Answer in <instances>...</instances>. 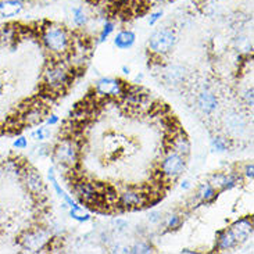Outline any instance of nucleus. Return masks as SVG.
Listing matches in <instances>:
<instances>
[{
  "mask_svg": "<svg viewBox=\"0 0 254 254\" xmlns=\"http://www.w3.org/2000/svg\"><path fill=\"white\" fill-rule=\"evenodd\" d=\"M38 38L42 46L57 59H62L72 52L74 38L68 29L59 22L45 21L38 28Z\"/></svg>",
  "mask_w": 254,
  "mask_h": 254,
  "instance_id": "nucleus-1",
  "label": "nucleus"
},
{
  "mask_svg": "<svg viewBox=\"0 0 254 254\" xmlns=\"http://www.w3.org/2000/svg\"><path fill=\"white\" fill-rule=\"evenodd\" d=\"M43 88L50 96H57L68 89L74 81V68L67 63L57 60L49 63L43 71Z\"/></svg>",
  "mask_w": 254,
  "mask_h": 254,
  "instance_id": "nucleus-2",
  "label": "nucleus"
},
{
  "mask_svg": "<svg viewBox=\"0 0 254 254\" xmlns=\"http://www.w3.org/2000/svg\"><path fill=\"white\" fill-rule=\"evenodd\" d=\"M53 158L63 168L72 171L79 164L81 158V144L74 137L60 139L53 147Z\"/></svg>",
  "mask_w": 254,
  "mask_h": 254,
  "instance_id": "nucleus-3",
  "label": "nucleus"
},
{
  "mask_svg": "<svg viewBox=\"0 0 254 254\" xmlns=\"http://www.w3.org/2000/svg\"><path fill=\"white\" fill-rule=\"evenodd\" d=\"M53 242V236L50 229L45 227L29 228L24 231L18 238V243L24 250L29 253H39L45 249L50 248V243Z\"/></svg>",
  "mask_w": 254,
  "mask_h": 254,
  "instance_id": "nucleus-4",
  "label": "nucleus"
},
{
  "mask_svg": "<svg viewBox=\"0 0 254 254\" xmlns=\"http://www.w3.org/2000/svg\"><path fill=\"white\" fill-rule=\"evenodd\" d=\"M178 36L171 27L157 28L149 38V50L156 57H164L170 55L177 46Z\"/></svg>",
  "mask_w": 254,
  "mask_h": 254,
  "instance_id": "nucleus-5",
  "label": "nucleus"
},
{
  "mask_svg": "<svg viewBox=\"0 0 254 254\" xmlns=\"http://www.w3.org/2000/svg\"><path fill=\"white\" fill-rule=\"evenodd\" d=\"M186 168V157L172 149H168L160 161V175L161 179L171 184L182 177Z\"/></svg>",
  "mask_w": 254,
  "mask_h": 254,
  "instance_id": "nucleus-6",
  "label": "nucleus"
},
{
  "mask_svg": "<svg viewBox=\"0 0 254 254\" xmlns=\"http://www.w3.org/2000/svg\"><path fill=\"white\" fill-rule=\"evenodd\" d=\"M20 178L22 181V184L25 186L27 192L35 197V199H43L46 197V185L42 179L41 174L36 171L35 168H32L31 165H22L20 172Z\"/></svg>",
  "mask_w": 254,
  "mask_h": 254,
  "instance_id": "nucleus-7",
  "label": "nucleus"
},
{
  "mask_svg": "<svg viewBox=\"0 0 254 254\" xmlns=\"http://www.w3.org/2000/svg\"><path fill=\"white\" fill-rule=\"evenodd\" d=\"M125 88H127V85L118 78L102 76L95 83V95L99 99H106V100H109V99H121Z\"/></svg>",
  "mask_w": 254,
  "mask_h": 254,
  "instance_id": "nucleus-8",
  "label": "nucleus"
},
{
  "mask_svg": "<svg viewBox=\"0 0 254 254\" xmlns=\"http://www.w3.org/2000/svg\"><path fill=\"white\" fill-rule=\"evenodd\" d=\"M149 203L147 193L136 188H125L117 194V204L123 210H137Z\"/></svg>",
  "mask_w": 254,
  "mask_h": 254,
  "instance_id": "nucleus-9",
  "label": "nucleus"
},
{
  "mask_svg": "<svg viewBox=\"0 0 254 254\" xmlns=\"http://www.w3.org/2000/svg\"><path fill=\"white\" fill-rule=\"evenodd\" d=\"M72 190L75 193V196L81 203L85 204H99V200H100V192L97 189V186L86 181V179H78L74 182L72 185Z\"/></svg>",
  "mask_w": 254,
  "mask_h": 254,
  "instance_id": "nucleus-10",
  "label": "nucleus"
},
{
  "mask_svg": "<svg viewBox=\"0 0 254 254\" xmlns=\"http://www.w3.org/2000/svg\"><path fill=\"white\" fill-rule=\"evenodd\" d=\"M218 192L231 190L238 185H241V174L238 172H217L214 174L211 179L208 181Z\"/></svg>",
  "mask_w": 254,
  "mask_h": 254,
  "instance_id": "nucleus-11",
  "label": "nucleus"
},
{
  "mask_svg": "<svg viewBox=\"0 0 254 254\" xmlns=\"http://www.w3.org/2000/svg\"><path fill=\"white\" fill-rule=\"evenodd\" d=\"M232 235L235 236L236 242L241 245L243 242L249 241L253 235V218L250 217H245V218H241V220L235 221L234 224L231 227L228 228Z\"/></svg>",
  "mask_w": 254,
  "mask_h": 254,
  "instance_id": "nucleus-12",
  "label": "nucleus"
},
{
  "mask_svg": "<svg viewBox=\"0 0 254 254\" xmlns=\"http://www.w3.org/2000/svg\"><path fill=\"white\" fill-rule=\"evenodd\" d=\"M43 104L39 103L32 104V106H28L27 109L24 110V113L21 114L20 123L24 127H35V125H39L43 123V117L46 114V110L42 107Z\"/></svg>",
  "mask_w": 254,
  "mask_h": 254,
  "instance_id": "nucleus-13",
  "label": "nucleus"
},
{
  "mask_svg": "<svg viewBox=\"0 0 254 254\" xmlns=\"http://www.w3.org/2000/svg\"><path fill=\"white\" fill-rule=\"evenodd\" d=\"M21 27L14 22H7L0 25V48L14 46L21 38Z\"/></svg>",
  "mask_w": 254,
  "mask_h": 254,
  "instance_id": "nucleus-14",
  "label": "nucleus"
},
{
  "mask_svg": "<svg viewBox=\"0 0 254 254\" xmlns=\"http://www.w3.org/2000/svg\"><path fill=\"white\" fill-rule=\"evenodd\" d=\"M27 7L25 0H0V17L13 18L18 17Z\"/></svg>",
  "mask_w": 254,
  "mask_h": 254,
  "instance_id": "nucleus-15",
  "label": "nucleus"
},
{
  "mask_svg": "<svg viewBox=\"0 0 254 254\" xmlns=\"http://www.w3.org/2000/svg\"><path fill=\"white\" fill-rule=\"evenodd\" d=\"M163 79L167 85L171 86H178L186 81V68H184L182 65H168L167 68L163 69Z\"/></svg>",
  "mask_w": 254,
  "mask_h": 254,
  "instance_id": "nucleus-16",
  "label": "nucleus"
},
{
  "mask_svg": "<svg viewBox=\"0 0 254 254\" xmlns=\"http://www.w3.org/2000/svg\"><path fill=\"white\" fill-rule=\"evenodd\" d=\"M218 190L210 182H203L197 188V192L194 196L196 204H211L218 197Z\"/></svg>",
  "mask_w": 254,
  "mask_h": 254,
  "instance_id": "nucleus-17",
  "label": "nucleus"
},
{
  "mask_svg": "<svg viewBox=\"0 0 254 254\" xmlns=\"http://www.w3.org/2000/svg\"><path fill=\"white\" fill-rule=\"evenodd\" d=\"M197 106L203 113L213 114L218 109V99L211 90H203L197 95Z\"/></svg>",
  "mask_w": 254,
  "mask_h": 254,
  "instance_id": "nucleus-18",
  "label": "nucleus"
},
{
  "mask_svg": "<svg viewBox=\"0 0 254 254\" xmlns=\"http://www.w3.org/2000/svg\"><path fill=\"white\" fill-rule=\"evenodd\" d=\"M170 149L186 157V156H189L192 146L184 132H172V136L170 139Z\"/></svg>",
  "mask_w": 254,
  "mask_h": 254,
  "instance_id": "nucleus-19",
  "label": "nucleus"
},
{
  "mask_svg": "<svg viewBox=\"0 0 254 254\" xmlns=\"http://www.w3.org/2000/svg\"><path fill=\"white\" fill-rule=\"evenodd\" d=\"M114 46L120 50H128L133 48L136 42V34L132 29H123L114 36Z\"/></svg>",
  "mask_w": 254,
  "mask_h": 254,
  "instance_id": "nucleus-20",
  "label": "nucleus"
},
{
  "mask_svg": "<svg viewBox=\"0 0 254 254\" xmlns=\"http://www.w3.org/2000/svg\"><path fill=\"white\" fill-rule=\"evenodd\" d=\"M239 243L236 242L235 236L229 229H222L217 234V239H215V246L220 252H229L238 246Z\"/></svg>",
  "mask_w": 254,
  "mask_h": 254,
  "instance_id": "nucleus-21",
  "label": "nucleus"
},
{
  "mask_svg": "<svg viewBox=\"0 0 254 254\" xmlns=\"http://www.w3.org/2000/svg\"><path fill=\"white\" fill-rule=\"evenodd\" d=\"M71 14H72V22L74 25L78 28H83L88 25L89 22V15L86 14L83 6H75L71 8Z\"/></svg>",
  "mask_w": 254,
  "mask_h": 254,
  "instance_id": "nucleus-22",
  "label": "nucleus"
},
{
  "mask_svg": "<svg viewBox=\"0 0 254 254\" xmlns=\"http://www.w3.org/2000/svg\"><path fill=\"white\" fill-rule=\"evenodd\" d=\"M211 149L218 153H224L231 149V140L225 136L217 135L211 139Z\"/></svg>",
  "mask_w": 254,
  "mask_h": 254,
  "instance_id": "nucleus-23",
  "label": "nucleus"
},
{
  "mask_svg": "<svg viewBox=\"0 0 254 254\" xmlns=\"http://www.w3.org/2000/svg\"><path fill=\"white\" fill-rule=\"evenodd\" d=\"M69 217H71L74 221H76V222H81V224H83V222H88V221H90V218H92V217H90V214L88 213L82 206L69 208Z\"/></svg>",
  "mask_w": 254,
  "mask_h": 254,
  "instance_id": "nucleus-24",
  "label": "nucleus"
},
{
  "mask_svg": "<svg viewBox=\"0 0 254 254\" xmlns=\"http://www.w3.org/2000/svg\"><path fill=\"white\" fill-rule=\"evenodd\" d=\"M114 29H116V22L114 21H106L102 29H100V34H99V38H97V43H104L113 35Z\"/></svg>",
  "mask_w": 254,
  "mask_h": 254,
  "instance_id": "nucleus-25",
  "label": "nucleus"
},
{
  "mask_svg": "<svg viewBox=\"0 0 254 254\" xmlns=\"http://www.w3.org/2000/svg\"><path fill=\"white\" fill-rule=\"evenodd\" d=\"M48 178L49 181H50V184H52V186H53V189H55L56 194L60 197V199H63L65 194H67V192L64 190L62 188V185L59 184V181H57V178H56V171H55V167H50L48 171Z\"/></svg>",
  "mask_w": 254,
  "mask_h": 254,
  "instance_id": "nucleus-26",
  "label": "nucleus"
},
{
  "mask_svg": "<svg viewBox=\"0 0 254 254\" xmlns=\"http://www.w3.org/2000/svg\"><path fill=\"white\" fill-rule=\"evenodd\" d=\"M227 129L239 130L245 128V121L239 114H229L227 116Z\"/></svg>",
  "mask_w": 254,
  "mask_h": 254,
  "instance_id": "nucleus-27",
  "label": "nucleus"
},
{
  "mask_svg": "<svg viewBox=\"0 0 254 254\" xmlns=\"http://www.w3.org/2000/svg\"><path fill=\"white\" fill-rule=\"evenodd\" d=\"M182 222H184L182 217H181V215L177 213L170 214V215H168V217H167L164 221L165 228H167L168 231H177V229H179V228H181V225H182Z\"/></svg>",
  "mask_w": 254,
  "mask_h": 254,
  "instance_id": "nucleus-28",
  "label": "nucleus"
},
{
  "mask_svg": "<svg viewBox=\"0 0 254 254\" xmlns=\"http://www.w3.org/2000/svg\"><path fill=\"white\" fill-rule=\"evenodd\" d=\"M154 252V248L151 246L149 242L140 241L135 243L132 248H129V253H135V254H149Z\"/></svg>",
  "mask_w": 254,
  "mask_h": 254,
  "instance_id": "nucleus-29",
  "label": "nucleus"
},
{
  "mask_svg": "<svg viewBox=\"0 0 254 254\" xmlns=\"http://www.w3.org/2000/svg\"><path fill=\"white\" fill-rule=\"evenodd\" d=\"M49 135H50V132H49L48 128L43 127V125L31 132V137L35 139V140H38V142H43L45 139H48Z\"/></svg>",
  "mask_w": 254,
  "mask_h": 254,
  "instance_id": "nucleus-30",
  "label": "nucleus"
},
{
  "mask_svg": "<svg viewBox=\"0 0 254 254\" xmlns=\"http://www.w3.org/2000/svg\"><path fill=\"white\" fill-rule=\"evenodd\" d=\"M13 147L15 150H25L28 147V137L25 136H17L14 139Z\"/></svg>",
  "mask_w": 254,
  "mask_h": 254,
  "instance_id": "nucleus-31",
  "label": "nucleus"
},
{
  "mask_svg": "<svg viewBox=\"0 0 254 254\" xmlns=\"http://www.w3.org/2000/svg\"><path fill=\"white\" fill-rule=\"evenodd\" d=\"M163 15H164V11H163V10H156V11L150 13L149 18H147V22H149V25H150V27H154V25L157 24L158 21L163 18Z\"/></svg>",
  "mask_w": 254,
  "mask_h": 254,
  "instance_id": "nucleus-32",
  "label": "nucleus"
},
{
  "mask_svg": "<svg viewBox=\"0 0 254 254\" xmlns=\"http://www.w3.org/2000/svg\"><path fill=\"white\" fill-rule=\"evenodd\" d=\"M243 99H245V102L248 106L250 107H253V103H254V99H253V88H248V89L243 92Z\"/></svg>",
  "mask_w": 254,
  "mask_h": 254,
  "instance_id": "nucleus-33",
  "label": "nucleus"
},
{
  "mask_svg": "<svg viewBox=\"0 0 254 254\" xmlns=\"http://www.w3.org/2000/svg\"><path fill=\"white\" fill-rule=\"evenodd\" d=\"M149 221L151 224H160L163 221V214L160 211H150L149 213Z\"/></svg>",
  "mask_w": 254,
  "mask_h": 254,
  "instance_id": "nucleus-34",
  "label": "nucleus"
},
{
  "mask_svg": "<svg viewBox=\"0 0 254 254\" xmlns=\"http://www.w3.org/2000/svg\"><path fill=\"white\" fill-rule=\"evenodd\" d=\"M59 123H60V118H59V116H56V114H49L46 120H45L46 127H53V125H57Z\"/></svg>",
  "mask_w": 254,
  "mask_h": 254,
  "instance_id": "nucleus-35",
  "label": "nucleus"
},
{
  "mask_svg": "<svg viewBox=\"0 0 254 254\" xmlns=\"http://www.w3.org/2000/svg\"><path fill=\"white\" fill-rule=\"evenodd\" d=\"M243 175H245V177H246L248 179H250V181H253V178H254V165H253V163H249V164L245 167Z\"/></svg>",
  "mask_w": 254,
  "mask_h": 254,
  "instance_id": "nucleus-36",
  "label": "nucleus"
},
{
  "mask_svg": "<svg viewBox=\"0 0 254 254\" xmlns=\"http://www.w3.org/2000/svg\"><path fill=\"white\" fill-rule=\"evenodd\" d=\"M35 3L38 4V6L41 7H49L50 4H53V3H56L57 0H34Z\"/></svg>",
  "mask_w": 254,
  "mask_h": 254,
  "instance_id": "nucleus-37",
  "label": "nucleus"
},
{
  "mask_svg": "<svg viewBox=\"0 0 254 254\" xmlns=\"http://www.w3.org/2000/svg\"><path fill=\"white\" fill-rule=\"evenodd\" d=\"M46 147H48L46 144H39V147H36V153L39 156H46V154H49V150H45Z\"/></svg>",
  "mask_w": 254,
  "mask_h": 254,
  "instance_id": "nucleus-38",
  "label": "nucleus"
},
{
  "mask_svg": "<svg viewBox=\"0 0 254 254\" xmlns=\"http://www.w3.org/2000/svg\"><path fill=\"white\" fill-rule=\"evenodd\" d=\"M114 222H116V225H117L118 231H124L125 228H128V224H127L124 220H117L114 221Z\"/></svg>",
  "mask_w": 254,
  "mask_h": 254,
  "instance_id": "nucleus-39",
  "label": "nucleus"
},
{
  "mask_svg": "<svg viewBox=\"0 0 254 254\" xmlns=\"http://www.w3.org/2000/svg\"><path fill=\"white\" fill-rule=\"evenodd\" d=\"M181 189H182V190H189V189H190V182H189L188 179L182 181V182H181Z\"/></svg>",
  "mask_w": 254,
  "mask_h": 254,
  "instance_id": "nucleus-40",
  "label": "nucleus"
},
{
  "mask_svg": "<svg viewBox=\"0 0 254 254\" xmlns=\"http://www.w3.org/2000/svg\"><path fill=\"white\" fill-rule=\"evenodd\" d=\"M147 1H149V4H151V6H158V4L164 3L165 0H147Z\"/></svg>",
  "mask_w": 254,
  "mask_h": 254,
  "instance_id": "nucleus-41",
  "label": "nucleus"
},
{
  "mask_svg": "<svg viewBox=\"0 0 254 254\" xmlns=\"http://www.w3.org/2000/svg\"><path fill=\"white\" fill-rule=\"evenodd\" d=\"M142 79H143V74H137L136 78H135V81H133V83H135V85H139V83L142 82Z\"/></svg>",
  "mask_w": 254,
  "mask_h": 254,
  "instance_id": "nucleus-42",
  "label": "nucleus"
},
{
  "mask_svg": "<svg viewBox=\"0 0 254 254\" xmlns=\"http://www.w3.org/2000/svg\"><path fill=\"white\" fill-rule=\"evenodd\" d=\"M121 71H123V74H124V75H129L130 74V68L128 67V65H123Z\"/></svg>",
  "mask_w": 254,
  "mask_h": 254,
  "instance_id": "nucleus-43",
  "label": "nucleus"
},
{
  "mask_svg": "<svg viewBox=\"0 0 254 254\" xmlns=\"http://www.w3.org/2000/svg\"><path fill=\"white\" fill-rule=\"evenodd\" d=\"M182 253L184 254H194L196 252H194V250H190V249H184V250H182Z\"/></svg>",
  "mask_w": 254,
  "mask_h": 254,
  "instance_id": "nucleus-44",
  "label": "nucleus"
}]
</instances>
